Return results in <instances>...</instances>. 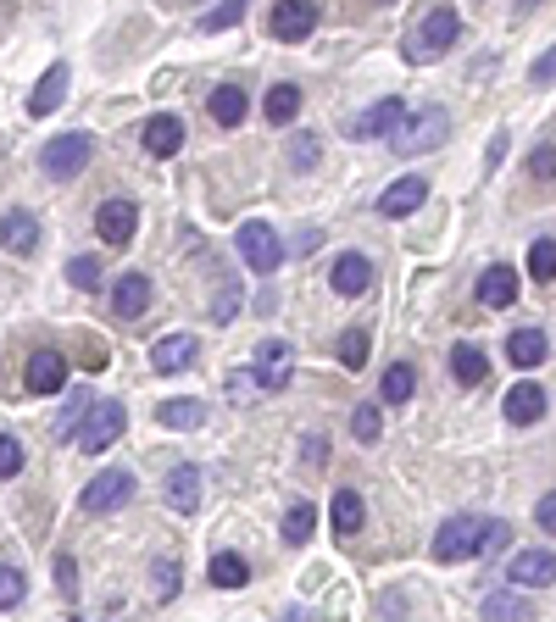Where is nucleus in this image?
<instances>
[{"mask_svg":"<svg viewBox=\"0 0 556 622\" xmlns=\"http://www.w3.org/2000/svg\"><path fill=\"white\" fill-rule=\"evenodd\" d=\"M445 134H451V117L445 106H424V112H401V123L390 128V151L395 156H424V151H440L445 145Z\"/></svg>","mask_w":556,"mask_h":622,"instance_id":"f257e3e1","label":"nucleus"},{"mask_svg":"<svg viewBox=\"0 0 556 622\" xmlns=\"http://www.w3.org/2000/svg\"><path fill=\"white\" fill-rule=\"evenodd\" d=\"M456 34H462V17H456L451 7H434L424 23H417V28L406 34V45H401V51H406V62H417V67H424V62H440V56L451 51V45H456Z\"/></svg>","mask_w":556,"mask_h":622,"instance_id":"f03ea898","label":"nucleus"},{"mask_svg":"<svg viewBox=\"0 0 556 622\" xmlns=\"http://www.w3.org/2000/svg\"><path fill=\"white\" fill-rule=\"evenodd\" d=\"M123 428H128L123 401H89V406H84V417L73 422V434H78V450L101 456V450H112V445L123 440Z\"/></svg>","mask_w":556,"mask_h":622,"instance_id":"7ed1b4c3","label":"nucleus"},{"mask_svg":"<svg viewBox=\"0 0 556 622\" xmlns=\"http://www.w3.org/2000/svg\"><path fill=\"white\" fill-rule=\"evenodd\" d=\"M240 256H245V267H251V272L273 278L278 267H285V239H278V228H273V223L251 217V223H240Z\"/></svg>","mask_w":556,"mask_h":622,"instance_id":"20e7f679","label":"nucleus"},{"mask_svg":"<svg viewBox=\"0 0 556 622\" xmlns=\"http://www.w3.org/2000/svg\"><path fill=\"white\" fill-rule=\"evenodd\" d=\"M290 378H295V351L285 340H262L251 351V384H262L267 395H285Z\"/></svg>","mask_w":556,"mask_h":622,"instance_id":"39448f33","label":"nucleus"},{"mask_svg":"<svg viewBox=\"0 0 556 622\" xmlns=\"http://www.w3.org/2000/svg\"><path fill=\"white\" fill-rule=\"evenodd\" d=\"M134 472L128 467H106V472H96L89 478V490H84V511L89 517H112V511H123L128 500H134Z\"/></svg>","mask_w":556,"mask_h":622,"instance_id":"423d86ee","label":"nucleus"},{"mask_svg":"<svg viewBox=\"0 0 556 622\" xmlns=\"http://www.w3.org/2000/svg\"><path fill=\"white\" fill-rule=\"evenodd\" d=\"M89 156H96V139H89L84 128H73V134H56L39 162H45V178H78L89 167Z\"/></svg>","mask_w":556,"mask_h":622,"instance_id":"0eeeda50","label":"nucleus"},{"mask_svg":"<svg viewBox=\"0 0 556 622\" xmlns=\"http://www.w3.org/2000/svg\"><path fill=\"white\" fill-rule=\"evenodd\" d=\"M429 556H434L440 567L479 556V517H445L440 534H434V545H429Z\"/></svg>","mask_w":556,"mask_h":622,"instance_id":"6e6552de","label":"nucleus"},{"mask_svg":"<svg viewBox=\"0 0 556 622\" xmlns=\"http://www.w3.org/2000/svg\"><path fill=\"white\" fill-rule=\"evenodd\" d=\"M23 390L28 395H62L67 390V356L62 351H34L23 367Z\"/></svg>","mask_w":556,"mask_h":622,"instance_id":"1a4fd4ad","label":"nucleus"},{"mask_svg":"<svg viewBox=\"0 0 556 622\" xmlns=\"http://www.w3.org/2000/svg\"><path fill=\"white\" fill-rule=\"evenodd\" d=\"M267 28H273V39H285V45L312 39V28H317V0H278L273 17H267Z\"/></svg>","mask_w":556,"mask_h":622,"instance_id":"9d476101","label":"nucleus"},{"mask_svg":"<svg viewBox=\"0 0 556 622\" xmlns=\"http://www.w3.org/2000/svg\"><path fill=\"white\" fill-rule=\"evenodd\" d=\"M195 356H201V340H195V333H162V340L151 345V367H156L162 378L190 372V367H195Z\"/></svg>","mask_w":556,"mask_h":622,"instance_id":"9b49d317","label":"nucleus"},{"mask_svg":"<svg viewBox=\"0 0 556 622\" xmlns=\"http://www.w3.org/2000/svg\"><path fill=\"white\" fill-rule=\"evenodd\" d=\"M67 84H73V67H67V62L45 67V78H39L34 94H28V117H51V112L67 101Z\"/></svg>","mask_w":556,"mask_h":622,"instance_id":"f8f14e48","label":"nucleus"},{"mask_svg":"<svg viewBox=\"0 0 556 622\" xmlns=\"http://www.w3.org/2000/svg\"><path fill=\"white\" fill-rule=\"evenodd\" d=\"M139 145H146L156 162L178 156V151H184V117H173V112H156L146 128H139Z\"/></svg>","mask_w":556,"mask_h":622,"instance_id":"ddd939ff","label":"nucleus"},{"mask_svg":"<svg viewBox=\"0 0 556 622\" xmlns=\"http://www.w3.org/2000/svg\"><path fill=\"white\" fill-rule=\"evenodd\" d=\"M551 572H556V556H551L545 545H534V550H518V556H513V567H506V584H518V589H545Z\"/></svg>","mask_w":556,"mask_h":622,"instance_id":"4468645a","label":"nucleus"},{"mask_svg":"<svg viewBox=\"0 0 556 622\" xmlns=\"http://www.w3.org/2000/svg\"><path fill=\"white\" fill-rule=\"evenodd\" d=\"M151 278L146 272H123L117 283H112V312L117 317H128V322H139V317H146L151 312Z\"/></svg>","mask_w":556,"mask_h":622,"instance_id":"2eb2a0df","label":"nucleus"},{"mask_svg":"<svg viewBox=\"0 0 556 622\" xmlns=\"http://www.w3.org/2000/svg\"><path fill=\"white\" fill-rule=\"evenodd\" d=\"M329 283H334V295H345V301H356V295H367V290H374V262H367L362 251H345V256L334 262V272H329Z\"/></svg>","mask_w":556,"mask_h":622,"instance_id":"dca6fc26","label":"nucleus"},{"mask_svg":"<svg viewBox=\"0 0 556 622\" xmlns=\"http://www.w3.org/2000/svg\"><path fill=\"white\" fill-rule=\"evenodd\" d=\"M134 228H139V212H134V201H106L101 212H96V233L106 239L112 251H123L128 239H134Z\"/></svg>","mask_w":556,"mask_h":622,"instance_id":"f3484780","label":"nucleus"},{"mask_svg":"<svg viewBox=\"0 0 556 622\" xmlns=\"http://www.w3.org/2000/svg\"><path fill=\"white\" fill-rule=\"evenodd\" d=\"M479 301L490 306V312H506L518 301V272L506 267V262H490L484 272H479Z\"/></svg>","mask_w":556,"mask_h":622,"instance_id":"a211bd4d","label":"nucleus"},{"mask_svg":"<svg viewBox=\"0 0 556 622\" xmlns=\"http://www.w3.org/2000/svg\"><path fill=\"white\" fill-rule=\"evenodd\" d=\"M417 206H429V178H395L384 195H379V212L384 217H412Z\"/></svg>","mask_w":556,"mask_h":622,"instance_id":"6ab92c4d","label":"nucleus"},{"mask_svg":"<svg viewBox=\"0 0 556 622\" xmlns=\"http://www.w3.org/2000/svg\"><path fill=\"white\" fill-rule=\"evenodd\" d=\"M401 112H406V106H401V94H384L379 106H367V112L351 123V139H384V134L401 123Z\"/></svg>","mask_w":556,"mask_h":622,"instance_id":"aec40b11","label":"nucleus"},{"mask_svg":"<svg viewBox=\"0 0 556 622\" xmlns=\"http://www.w3.org/2000/svg\"><path fill=\"white\" fill-rule=\"evenodd\" d=\"M39 245V223H34V212H7L0 217V251H12V256H28Z\"/></svg>","mask_w":556,"mask_h":622,"instance_id":"412c9836","label":"nucleus"},{"mask_svg":"<svg viewBox=\"0 0 556 622\" xmlns=\"http://www.w3.org/2000/svg\"><path fill=\"white\" fill-rule=\"evenodd\" d=\"M545 406H551V395H545L540 384H518V390H506V422H513V428L540 422V417H545Z\"/></svg>","mask_w":556,"mask_h":622,"instance_id":"4be33fe9","label":"nucleus"},{"mask_svg":"<svg viewBox=\"0 0 556 622\" xmlns=\"http://www.w3.org/2000/svg\"><path fill=\"white\" fill-rule=\"evenodd\" d=\"M451 378H456L462 390H479L484 378H490V356H484L479 345H468V340L451 345Z\"/></svg>","mask_w":556,"mask_h":622,"instance_id":"5701e85b","label":"nucleus"},{"mask_svg":"<svg viewBox=\"0 0 556 622\" xmlns=\"http://www.w3.org/2000/svg\"><path fill=\"white\" fill-rule=\"evenodd\" d=\"M206 112H212V123H217V128H240V123H245V112H251V101H245V89H240V84H223V89H212Z\"/></svg>","mask_w":556,"mask_h":622,"instance_id":"b1692460","label":"nucleus"},{"mask_svg":"<svg viewBox=\"0 0 556 622\" xmlns=\"http://www.w3.org/2000/svg\"><path fill=\"white\" fill-rule=\"evenodd\" d=\"M545 356H551V340H545L540 328H518L513 340H506V361L523 367V372H529V367H540Z\"/></svg>","mask_w":556,"mask_h":622,"instance_id":"393cba45","label":"nucleus"},{"mask_svg":"<svg viewBox=\"0 0 556 622\" xmlns=\"http://www.w3.org/2000/svg\"><path fill=\"white\" fill-rule=\"evenodd\" d=\"M262 117H267L273 128H290V123L301 117V84H273L267 101H262Z\"/></svg>","mask_w":556,"mask_h":622,"instance_id":"a878e982","label":"nucleus"},{"mask_svg":"<svg viewBox=\"0 0 556 622\" xmlns=\"http://www.w3.org/2000/svg\"><path fill=\"white\" fill-rule=\"evenodd\" d=\"M206 579H212L217 589H245V584H251V561H245L240 550H217L212 567H206Z\"/></svg>","mask_w":556,"mask_h":622,"instance_id":"bb28decb","label":"nucleus"},{"mask_svg":"<svg viewBox=\"0 0 556 622\" xmlns=\"http://www.w3.org/2000/svg\"><path fill=\"white\" fill-rule=\"evenodd\" d=\"M167 506L173 511H195L201 506V467H173L167 472Z\"/></svg>","mask_w":556,"mask_h":622,"instance_id":"cd10ccee","label":"nucleus"},{"mask_svg":"<svg viewBox=\"0 0 556 622\" xmlns=\"http://www.w3.org/2000/svg\"><path fill=\"white\" fill-rule=\"evenodd\" d=\"M362 522H367L362 495H356V490H334V534H340V540H356Z\"/></svg>","mask_w":556,"mask_h":622,"instance_id":"c85d7f7f","label":"nucleus"},{"mask_svg":"<svg viewBox=\"0 0 556 622\" xmlns=\"http://www.w3.org/2000/svg\"><path fill=\"white\" fill-rule=\"evenodd\" d=\"M156 422H162V428H178V434H190V428L206 422V406H201V401H162V406H156Z\"/></svg>","mask_w":556,"mask_h":622,"instance_id":"c756f323","label":"nucleus"},{"mask_svg":"<svg viewBox=\"0 0 556 622\" xmlns=\"http://www.w3.org/2000/svg\"><path fill=\"white\" fill-rule=\"evenodd\" d=\"M412 390H417V367H412V361H395V367H384V384H379V401L401 406V401H412Z\"/></svg>","mask_w":556,"mask_h":622,"instance_id":"7c9ffc66","label":"nucleus"},{"mask_svg":"<svg viewBox=\"0 0 556 622\" xmlns=\"http://www.w3.org/2000/svg\"><path fill=\"white\" fill-rule=\"evenodd\" d=\"M312 529H317V506H312V500H295V506L285 511V529H278V534H285V545H306Z\"/></svg>","mask_w":556,"mask_h":622,"instance_id":"2f4dec72","label":"nucleus"},{"mask_svg":"<svg viewBox=\"0 0 556 622\" xmlns=\"http://www.w3.org/2000/svg\"><path fill=\"white\" fill-rule=\"evenodd\" d=\"M178 584H184V561H178V556H156V567H151V595L167 606V600L178 595Z\"/></svg>","mask_w":556,"mask_h":622,"instance_id":"473e14b6","label":"nucleus"},{"mask_svg":"<svg viewBox=\"0 0 556 622\" xmlns=\"http://www.w3.org/2000/svg\"><path fill=\"white\" fill-rule=\"evenodd\" d=\"M351 434H356L362 445H379V434H384V411H379L374 401H362V406L351 411Z\"/></svg>","mask_w":556,"mask_h":622,"instance_id":"72a5a7b5","label":"nucleus"},{"mask_svg":"<svg viewBox=\"0 0 556 622\" xmlns=\"http://www.w3.org/2000/svg\"><path fill=\"white\" fill-rule=\"evenodd\" d=\"M367 351H374V333H367V328H345V333H340V361H345L351 372L367 367Z\"/></svg>","mask_w":556,"mask_h":622,"instance_id":"f704fd0d","label":"nucleus"},{"mask_svg":"<svg viewBox=\"0 0 556 622\" xmlns=\"http://www.w3.org/2000/svg\"><path fill=\"white\" fill-rule=\"evenodd\" d=\"M529 272H534V283H551L556 278V239L551 233H540L534 245H529Z\"/></svg>","mask_w":556,"mask_h":622,"instance_id":"c9c22d12","label":"nucleus"},{"mask_svg":"<svg viewBox=\"0 0 556 622\" xmlns=\"http://www.w3.org/2000/svg\"><path fill=\"white\" fill-rule=\"evenodd\" d=\"M101 278H106V272H101L96 256H73V262H67V283H73V290H89V295H96Z\"/></svg>","mask_w":556,"mask_h":622,"instance_id":"e433bc0d","label":"nucleus"},{"mask_svg":"<svg viewBox=\"0 0 556 622\" xmlns=\"http://www.w3.org/2000/svg\"><path fill=\"white\" fill-rule=\"evenodd\" d=\"M245 12H251V0H228V7H212V12L201 17V34H223V28H235Z\"/></svg>","mask_w":556,"mask_h":622,"instance_id":"4c0bfd02","label":"nucleus"},{"mask_svg":"<svg viewBox=\"0 0 556 622\" xmlns=\"http://www.w3.org/2000/svg\"><path fill=\"white\" fill-rule=\"evenodd\" d=\"M28 600V579L17 567H0V611H17Z\"/></svg>","mask_w":556,"mask_h":622,"instance_id":"58836bf2","label":"nucleus"},{"mask_svg":"<svg viewBox=\"0 0 556 622\" xmlns=\"http://www.w3.org/2000/svg\"><path fill=\"white\" fill-rule=\"evenodd\" d=\"M506 545H513V529L495 517V522H479V556H501Z\"/></svg>","mask_w":556,"mask_h":622,"instance_id":"ea45409f","label":"nucleus"},{"mask_svg":"<svg viewBox=\"0 0 556 622\" xmlns=\"http://www.w3.org/2000/svg\"><path fill=\"white\" fill-rule=\"evenodd\" d=\"M212 317L217 322H235L240 317V283H223V290L212 295Z\"/></svg>","mask_w":556,"mask_h":622,"instance_id":"a19ab883","label":"nucleus"},{"mask_svg":"<svg viewBox=\"0 0 556 622\" xmlns=\"http://www.w3.org/2000/svg\"><path fill=\"white\" fill-rule=\"evenodd\" d=\"M17 472H23V440L0 434V478H17Z\"/></svg>","mask_w":556,"mask_h":622,"instance_id":"79ce46f5","label":"nucleus"},{"mask_svg":"<svg viewBox=\"0 0 556 622\" xmlns=\"http://www.w3.org/2000/svg\"><path fill=\"white\" fill-rule=\"evenodd\" d=\"M317 156H323V145H317V139H312V134H295L290 162H295V167H317Z\"/></svg>","mask_w":556,"mask_h":622,"instance_id":"37998d69","label":"nucleus"},{"mask_svg":"<svg viewBox=\"0 0 556 622\" xmlns=\"http://www.w3.org/2000/svg\"><path fill=\"white\" fill-rule=\"evenodd\" d=\"M484 617H529V606L518 595H490L484 600Z\"/></svg>","mask_w":556,"mask_h":622,"instance_id":"c03bdc74","label":"nucleus"},{"mask_svg":"<svg viewBox=\"0 0 556 622\" xmlns=\"http://www.w3.org/2000/svg\"><path fill=\"white\" fill-rule=\"evenodd\" d=\"M56 589H62V595H78V561H73L67 550L56 556Z\"/></svg>","mask_w":556,"mask_h":622,"instance_id":"a18cd8bd","label":"nucleus"},{"mask_svg":"<svg viewBox=\"0 0 556 622\" xmlns=\"http://www.w3.org/2000/svg\"><path fill=\"white\" fill-rule=\"evenodd\" d=\"M529 167H534V178H540V183H551V167H556V145H551V139H540V151H534V162H529Z\"/></svg>","mask_w":556,"mask_h":622,"instance_id":"49530a36","label":"nucleus"},{"mask_svg":"<svg viewBox=\"0 0 556 622\" xmlns=\"http://www.w3.org/2000/svg\"><path fill=\"white\" fill-rule=\"evenodd\" d=\"M534 517H540V529L551 534V522H556V495H540V506H534Z\"/></svg>","mask_w":556,"mask_h":622,"instance_id":"de8ad7c7","label":"nucleus"},{"mask_svg":"<svg viewBox=\"0 0 556 622\" xmlns=\"http://www.w3.org/2000/svg\"><path fill=\"white\" fill-rule=\"evenodd\" d=\"M306 461H317V467L329 461V440H323V434H312V440H306Z\"/></svg>","mask_w":556,"mask_h":622,"instance_id":"09e8293b","label":"nucleus"},{"mask_svg":"<svg viewBox=\"0 0 556 622\" xmlns=\"http://www.w3.org/2000/svg\"><path fill=\"white\" fill-rule=\"evenodd\" d=\"M317 245H323V228H301V239H295V251H306V256H312Z\"/></svg>","mask_w":556,"mask_h":622,"instance_id":"8fccbe9b","label":"nucleus"},{"mask_svg":"<svg viewBox=\"0 0 556 622\" xmlns=\"http://www.w3.org/2000/svg\"><path fill=\"white\" fill-rule=\"evenodd\" d=\"M551 78H556V56L545 51V56L534 62V84H551Z\"/></svg>","mask_w":556,"mask_h":622,"instance_id":"3c124183","label":"nucleus"},{"mask_svg":"<svg viewBox=\"0 0 556 622\" xmlns=\"http://www.w3.org/2000/svg\"><path fill=\"white\" fill-rule=\"evenodd\" d=\"M534 7H545V0H518V12H534Z\"/></svg>","mask_w":556,"mask_h":622,"instance_id":"603ef678","label":"nucleus"},{"mask_svg":"<svg viewBox=\"0 0 556 622\" xmlns=\"http://www.w3.org/2000/svg\"><path fill=\"white\" fill-rule=\"evenodd\" d=\"M379 7H395V0H379Z\"/></svg>","mask_w":556,"mask_h":622,"instance_id":"864d4df0","label":"nucleus"}]
</instances>
